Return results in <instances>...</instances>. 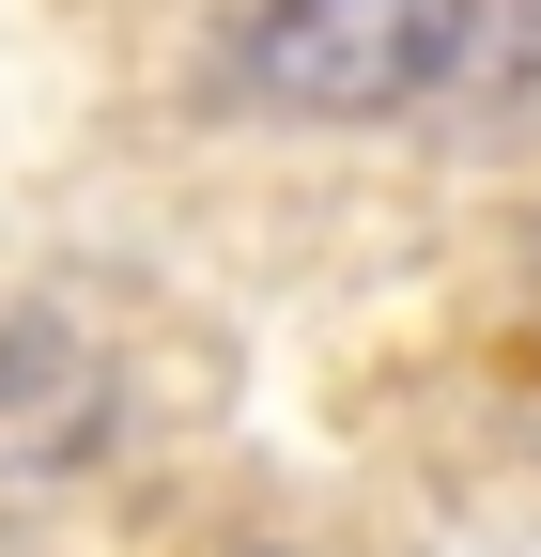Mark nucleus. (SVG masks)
<instances>
[{
    "label": "nucleus",
    "mask_w": 541,
    "mask_h": 557,
    "mask_svg": "<svg viewBox=\"0 0 541 557\" xmlns=\"http://www.w3.org/2000/svg\"><path fill=\"white\" fill-rule=\"evenodd\" d=\"M232 94L279 124H402L541 94V0H248Z\"/></svg>",
    "instance_id": "nucleus-1"
},
{
    "label": "nucleus",
    "mask_w": 541,
    "mask_h": 557,
    "mask_svg": "<svg viewBox=\"0 0 541 557\" xmlns=\"http://www.w3.org/2000/svg\"><path fill=\"white\" fill-rule=\"evenodd\" d=\"M109 418H124V387H109V341L78 310H16L0 325V496L78 480L109 449Z\"/></svg>",
    "instance_id": "nucleus-2"
}]
</instances>
